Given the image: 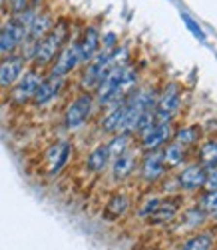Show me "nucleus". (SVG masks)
Instances as JSON below:
<instances>
[{"label": "nucleus", "mask_w": 217, "mask_h": 250, "mask_svg": "<svg viewBox=\"0 0 217 250\" xmlns=\"http://www.w3.org/2000/svg\"><path fill=\"white\" fill-rule=\"evenodd\" d=\"M122 74H124V66L116 64L112 66V70L108 72L102 82L98 84V102L100 104H110V102H118L122 96Z\"/></svg>", "instance_id": "nucleus-4"}, {"label": "nucleus", "mask_w": 217, "mask_h": 250, "mask_svg": "<svg viewBox=\"0 0 217 250\" xmlns=\"http://www.w3.org/2000/svg\"><path fill=\"white\" fill-rule=\"evenodd\" d=\"M180 108V86L178 84H169L162 96L158 98L156 102V106H154V118L158 122L162 120H171L173 114L178 112Z\"/></svg>", "instance_id": "nucleus-6"}, {"label": "nucleus", "mask_w": 217, "mask_h": 250, "mask_svg": "<svg viewBox=\"0 0 217 250\" xmlns=\"http://www.w3.org/2000/svg\"><path fill=\"white\" fill-rule=\"evenodd\" d=\"M78 64H82V62H80V44H78V40H72V42L64 44L62 50L58 52L56 62H54V66H52V72H50V74L66 76V74L72 72Z\"/></svg>", "instance_id": "nucleus-7"}, {"label": "nucleus", "mask_w": 217, "mask_h": 250, "mask_svg": "<svg viewBox=\"0 0 217 250\" xmlns=\"http://www.w3.org/2000/svg\"><path fill=\"white\" fill-rule=\"evenodd\" d=\"M66 38H68V22L66 20H58V22L42 36L32 52V60L36 66H48L50 62L58 56V52L62 50V46L66 44Z\"/></svg>", "instance_id": "nucleus-2"}, {"label": "nucleus", "mask_w": 217, "mask_h": 250, "mask_svg": "<svg viewBox=\"0 0 217 250\" xmlns=\"http://www.w3.org/2000/svg\"><path fill=\"white\" fill-rule=\"evenodd\" d=\"M165 172V164L162 158L160 150H151L144 160H142V176L145 180H158Z\"/></svg>", "instance_id": "nucleus-15"}, {"label": "nucleus", "mask_w": 217, "mask_h": 250, "mask_svg": "<svg viewBox=\"0 0 217 250\" xmlns=\"http://www.w3.org/2000/svg\"><path fill=\"white\" fill-rule=\"evenodd\" d=\"M199 154H201V160H203L201 166H205V168H209V166L217 164V142H207V144H203V148H201Z\"/></svg>", "instance_id": "nucleus-25"}, {"label": "nucleus", "mask_w": 217, "mask_h": 250, "mask_svg": "<svg viewBox=\"0 0 217 250\" xmlns=\"http://www.w3.org/2000/svg\"><path fill=\"white\" fill-rule=\"evenodd\" d=\"M112 66H116V56L110 48H106L102 52H98L90 62L88 66L84 70V76H82V86L88 90H94L98 88V84L102 82V78L112 70Z\"/></svg>", "instance_id": "nucleus-3"}, {"label": "nucleus", "mask_w": 217, "mask_h": 250, "mask_svg": "<svg viewBox=\"0 0 217 250\" xmlns=\"http://www.w3.org/2000/svg\"><path fill=\"white\" fill-rule=\"evenodd\" d=\"M198 138H199V132L195 128H180L176 134H173V140L178 144H181V146H189V144H193Z\"/></svg>", "instance_id": "nucleus-24"}, {"label": "nucleus", "mask_w": 217, "mask_h": 250, "mask_svg": "<svg viewBox=\"0 0 217 250\" xmlns=\"http://www.w3.org/2000/svg\"><path fill=\"white\" fill-rule=\"evenodd\" d=\"M34 14H36V8L26 6L24 10L12 14L4 24L0 26V56L14 54V50L24 42Z\"/></svg>", "instance_id": "nucleus-1"}, {"label": "nucleus", "mask_w": 217, "mask_h": 250, "mask_svg": "<svg viewBox=\"0 0 217 250\" xmlns=\"http://www.w3.org/2000/svg\"><path fill=\"white\" fill-rule=\"evenodd\" d=\"M215 218H217V212H215Z\"/></svg>", "instance_id": "nucleus-32"}, {"label": "nucleus", "mask_w": 217, "mask_h": 250, "mask_svg": "<svg viewBox=\"0 0 217 250\" xmlns=\"http://www.w3.org/2000/svg\"><path fill=\"white\" fill-rule=\"evenodd\" d=\"M181 18H183V22H185V26L191 30V34L195 36V38H199V40H205V34H203V30H201V26L195 22V20H191L189 18V14H181Z\"/></svg>", "instance_id": "nucleus-27"}, {"label": "nucleus", "mask_w": 217, "mask_h": 250, "mask_svg": "<svg viewBox=\"0 0 217 250\" xmlns=\"http://www.w3.org/2000/svg\"><path fill=\"white\" fill-rule=\"evenodd\" d=\"M92 104H94V98L90 92H82L72 100V104L66 110V128L68 130H78L84 126V122L88 120V116L92 112Z\"/></svg>", "instance_id": "nucleus-5"}, {"label": "nucleus", "mask_w": 217, "mask_h": 250, "mask_svg": "<svg viewBox=\"0 0 217 250\" xmlns=\"http://www.w3.org/2000/svg\"><path fill=\"white\" fill-rule=\"evenodd\" d=\"M127 206H129V200H127V196L126 194H116L112 200H110V204H108L106 208V216L108 218H118V216H122L126 210H127Z\"/></svg>", "instance_id": "nucleus-21"}, {"label": "nucleus", "mask_w": 217, "mask_h": 250, "mask_svg": "<svg viewBox=\"0 0 217 250\" xmlns=\"http://www.w3.org/2000/svg\"><path fill=\"white\" fill-rule=\"evenodd\" d=\"M211 244H213V240H211L209 234H195V236L185 240L181 250H209Z\"/></svg>", "instance_id": "nucleus-22"}, {"label": "nucleus", "mask_w": 217, "mask_h": 250, "mask_svg": "<svg viewBox=\"0 0 217 250\" xmlns=\"http://www.w3.org/2000/svg\"><path fill=\"white\" fill-rule=\"evenodd\" d=\"M2 6H4V0H0V10H2Z\"/></svg>", "instance_id": "nucleus-31"}, {"label": "nucleus", "mask_w": 217, "mask_h": 250, "mask_svg": "<svg viewBox=\"0 0 217 250\" xmlns=\"http://www.w3.org/2000/svg\"><path fill=\"white\" fill-rule=\"evenodd\" d=\"M173 136V130H171V120H162V122H154L151 126L142 132V146L145 150H158L162 144H165L169 138Z\"/></svg>", "instance_id": "nucleus-9"}, {"label": "nucleus", "mask_w": 217, "mask_h": 250, "mask_svg": "<svg viewBox=\"0 0 217 250\" xmlns=\"http://www.w3.org/2000/svg\"><path fill=\"white\" fill-rule=\"evenodd\" d=\"M24 56L10 54L0 60V86H12L24 72Z\"/></svg>", "instance_id": "nucleus-10"}, {"label": "nucleus", "mask_w": 217, "mask_h": 250, "mask_svg": "<svg viewBox=\"0 0 217 250\" xmlns=\"http://www.w3.org/2000/svg\"><path fill=\"white\" fill-rule=\"evenodd\" d=\"M124 118H126V100H122V102L118 100V102L114 104V108L104 116V120H102V128H104L106 132H112V134L122 132Z\"/></svg>", "instance_id": "nucleus-16"}, {"label": "nucleus", "mask_w": 217, "mask_h": 250, "mask_svg": "<svg viewBox=\"0 0 217 250\" xmlns=\"http://www.w3.org/2000/svg\"><path fill=\"white\" fill-rule=\"evenodd\" d=\"M158 204H160V198H149V200L142 206V210H140L138 214H140V216H144V218H147V216H149V214L158 208Z\"/></svg>", "instance_id": "nucleus-28"}, {"label": "nucleus", "mask_w": 217, "mask_h": 250, "mask_svg": "<svg viewBox=\"0 0 217 250\" xmlns=\"http://www.w3.org/2000/svg\"><path fill=\"white\" fill-rule=\"evenodd\" d=\"M4 4L10 8L12 14H16V12L24 10V8L28 6V0H4Z\"/></svg>", "instance_id": "nucleus-30"}, {"label": "nucleus", "mask_w": 217, "mask_h": 250, "mask_svg": "<svg viewBox=\"0 0 217 250\" xmlns=\"http://www.w3.org/2000/svg\"><path fill=\"white\" fill-rule=\"evenodd\" d=\"M205 170H207V180H205V184L209 186V190H217V164L209 166V168H205Z\"/></svg>", "instance_id": "nucleus-29"}, {"label": "nucleus", "mask_w": 217, "mask_h": 250, "mask_svg": "<svg viewBox=\"0 0 217 250\" xmlns=\"http://www.w3.org/2000/svg\"><path fill=\"white\" fill-rule=\"evenodd\" d=\"M178 210H180V198H176V200H163V202L160 200L158 208L147 216V220L151 224L169 222V220H173V216L178 214Z\"/></svg>", "instance_id": "nucleus-17"}, {"label": "nucleus", "mask_w": 217, "mask_h": 250, "mask_svg": "<svg viewBox=\"0 0 217 250\" xmlns=\"http://www.w3.org/2000/svg\"><path fill=\"white\" fill-rule=\"evenodd\" d=\"M62 86H64V76L50 74L48 78H42V82H40V86H38V90H36L32 100L38 104V106H44V104H48L50 100H54L60 94Z\"/></svg>", "instance_id": "nucleus-11"}, {"label": "nucleus", "mask_w": 217, "mask_h": 250, "mask_svg": "<svg viewBox=\"0 0 217 250\" xmlns=\"http://www.w3.org/2000/svg\"><path fill=\"white\" fill-rule=\"evenodd\" d=\"M78 44H80V62L82 64H88L100 52V32L94 26L86 28L84 34L78 38Z\"/></svg>", "instance_id": "nucleus-12"}, {"label": "nucleus", "mask_w": 217, "mask_h": 250, "mask_svg": "<svg viewBox=\"0 0 217 250\" xmlns=\"http://www.w3.org/2000/svg\"><path fill=\"white\" fill-rule=\"evenodd\" d=\"M110 160H112L110 148H108V144H102V146H98V148L92 150V154L88 156V162H86V164H88V168L92 172H100V170L106 168Z\"/></svg>", "instance_id": "nucleus-20"}, {"label": "nucleus", "mask_w": 217, "mask_h": 250, "mask_svg": "<svg viewBox=\"0 0 217 250\" xmlns=\"http://www.w3.org/2000/svg\"><path fill=\"white\" fill-rule=\"evenodd\" d=\"M127 142H129V134L122 132V134H116L112 138V142H108V148H110V156H118L122 154L124 150H127Z\"/></svg>", "instance_id": "nucleus-23"}, {"label": "nucleus", "mask_w": 217, "mask_h": 250, "mask_svg": "<svg viewBox=\"0 0 217 250\" xmlns=\"http://www.w3.org/2000/svg\"><path fill=\"white\" fill-rule=\"evenodd\" d=\"M201 210L203 212H217V190H207L201 198Z\"/></svg>", "instance_id": "nucleus-26"}, {"label": "nucleus", "mask_w": 217, "mask_h": 250, "mask_svg": "<svg viewBox=\"0 0 217 250\" xmlns=\"http://www.w3.org/2000/svg\"><path fill=\"white\" fill-rule=\"evenodd\" d=\"M162 158H163V164H165V168H176V166H180L185 158V150L181 144H178L176 140L169 142L167 146L162 150Z\"/></svg>", "instance_id": "nucleus-19"}, {"label": "nucleus", "mask_w": 217, "mask_h": 250, "mask_svg": "<svg viewBox=\"0 0 217 250\" xmlns=\"http://www.w3.org/2000/svg\"><path fill=\"white\" fill-rule=\"evenodd\" d=\"M70 156V142H58L54 146L48 148L46 152V164H48V172L50 174H56L62 170V166L66 164Z\"/></svg>", "instance_id": "nucleus-14"}, {"label": "nucleus", "mask_w": 217, "mask_h": 250, "mask_svg": "<svg viewBox=\"0 0 217 250\" xmlns=\"http://www.w3.org/2000/svg\"><path fill=\"white\" fill-rule=\"evenodd\" d=\"M207 180V170L201 164H191L178 176V182L183 190H198L201 186H205Z\"/></svg>", "instance_id": "nucleus-13"}, {"label": "nucleus", "mask_w": 217, "mask_h": 250, "mask_svg": "<svg viewBox=\"0 0 217 250\" xmlns=\"http://www.w3.org/2000/svg\"><path fill=\"white\" fill-rule=\"evenodd\" d=\"M40 82H42V78H40V74H38V70H28V72H24L22 76H20L16 82H14V88H12V102H16V104H24V102H28V100H32L34 98V94H36V90H38V86H40Z\"/></svg>", "instance_id": "nucleus-8"}, {"label": "nucleus", "mask_w": 217, "mask_h": 250, "mask_svg": "<svg viewBox=\"0 0 217 250\" xmlns=\"http://www.w3.org/2000/svg\"><path fill=\"white\" fill-rule=\"evenodd\" d=\"M134 168H136V156H134V152L124 150L122 154H118V156L112 158V172H114L116 178L129 176Z\"/></svg>", "instance_id": "nucleus-18"}]
</instances>
